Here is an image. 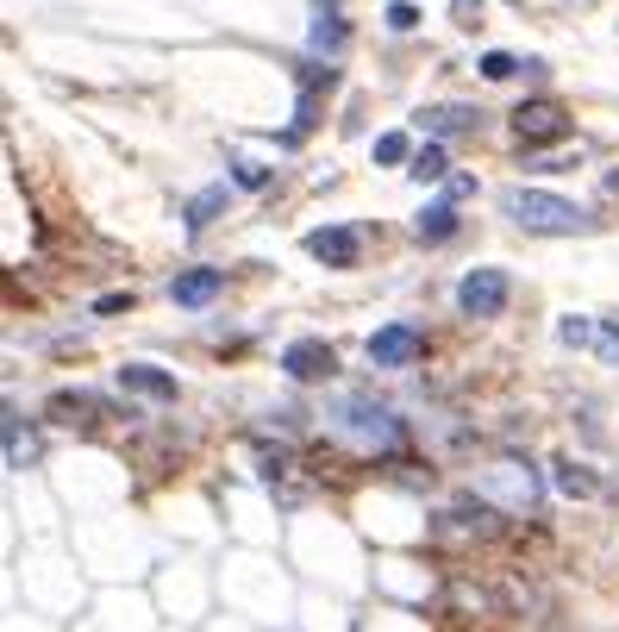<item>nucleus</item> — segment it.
Wrapping results in <instances>:
<instances>
[{
	"label": "nucleus",
	"mask_w": 619,
	"mask_h": 632,
	"mask_svg": "<svg viewBox=\"0 0 619 632\" xmlns=\"http://www.w3.org/2000/svg\"><path fill=\"white\" fill-rule=\"evenodd\" d=\"M413 232H420L425 245H438V238H450V232H457V207H450V201L425 207L420 220H413Z\"/></svg>",
	"instance_id": "15"
},
{
	"label": "nucleus",
	"mask_w": 619,
	"mask_h": 632,
	"mask_svg": "<svg viewBox=\"0 0 619 632\" xmlns=\"http://www.w3.org/2000/svg\"><path fill=\"white\" fill-rule=\"evenodd\" d=\"M500 207L513 213V226L538 232V238H575V232H595V220H589L582 207L564 201V195H545V188H513Z\"/></svg>",
	"instance_id": "2"
},
{
	"label": "nucleus",
	"mask_w": 619,
	"mask_h": 632,
	"mask_svg": "<svg viewBox=\"0 0 619 632\" xmlns=\"http://www.w3.org/2000/svg\"><path fill=\"white\" fill-rule=\"evenodd\" d=\"M445 170H450V157L438 151V145H425V151L413 157V163H407V176H413V182H438Z\"/></svg>",
	"instance_id": "19"
},
{
	"label": "nucleus",
	"mask_w": 619,
	"mask_h": 632,
	"mask_svg": "<svg viewBox=\"0 0 619 632\" xmlns=\"http://www.w3.org/2000/svg\"><path fill=\"white\" fill-rule=\"evenodd\" d=\"M475 495L495 501L500 513H538V470L525 457H495L475 470Z\"/></svg>",
	"instance_id": "3"
},
{
	"label": "nucleus",
	"mask_w": 619,
	"mask_h": 632,
	"mask_svg": "<svg viewBox=\"0 0 619 632\" xmlns=\"http://www.w3.org/2000/svg\"><path fill=\"white\" fill-rule=\"evenodd\" d=\"M95 313H100V320H113V313H132V295H100Z\"/></svg>",
	"instance_id": "26"
},
{
	"label": "nucleus",
	"mask_w": 619,
	"mask_h": 632,
	"mask_svg": "<svg viewBox=\"0 0 619 632\" xmlns=\"http://www.w3.org/2000/svg\"><path fill=\"white\" fill-rule=\"evenodd\" d=\"M570 132V113L557 101H525V107H513V138L520 145H557Z\"/></svg>",
	"instance_id": "5"
},
{
	"label": "nucleus",
	"mask_w": 619,
	"mask_h": 632,
	"mask_svg": "<svg viewBox=\"0 0 619 632\" xmlns=\"http://www.w3.org/2000/svg\"><path fill=\"white\" fill-rule=\"evenodd\" d=\"M513 70H520V57H507V51H488V57H482V76H488V82H507Z\"/></svg>",
	"instance_id": "22"
},
{
	"label": "nucleus",
	"mask_w": 619,
	"mask_h": 632,
	"mask_svg": "<svg viewBox=\"0 0 619 632\" xmlns=\"http://www.w3.org/2000/svg\"><path fill=\"white\" fill-rule=\"evenodd\" d=\"M388 26L413 32V26H420V7H413V0H388Z\"/></svg>",
	"instance_id": "23"
},
{
	"label": "nucleus",
	"mask_w": 619,
	"mask_h": 632,
	"mask_svg": "<svg viewBox=\"0 0 619 632\" xmlns=\"http://www.w3.org/2000/svg\"><path fill=\"white\" fill-rule=\"evenodd\" d=\"M220 288H225L220 270H182V276L170 282V301H175V307H207L213 295H220Z\"/></svg>",
	"instance_id": "9"
},
{
	"label": "nucleus",
	"mask_w": 619,
	"mask_h": 632,
	"mask_svg": "<svg viewBox=\"0 0 619 632\" xmlns=\"http://www.w3.org/2000/svg\"><path fill=\"white\" fill-rule=\"evenodd\" d=\"M120 382L132 388V395H150V401H175V376H163V370H150V363H125Z\"/></svg>",
	"instance_id": "12"
},
{
	"label": "nucleus",
	"mask_w": 619,
	"mask_h": 632,
	"mask_svg": "<svg viewBox=\"0 0 619 632\" xmlns=\"http://www.w3.org/2000/svg\"><path fill=\"white\" fill-rule=\"evenodd\" d=\"M370 363L375 370H407V363H420V332L413 326H375L370 332Z\"/></svg>",
	"instance_id": "6"
},
{
	"label": "nucleus",
	"mask_w": 619,
	"mask_h": 632,
	"mask_svg": "<svg viewBox=\"0 0 619 632\" xmlns=\"http://www.w3.org/2000/svg\"><path fill=\"white\" fill-rule=\"evenodd\" d=\"M238 182H245V188H263L270 170H263V163H250V157H238Z\"/></svg>",
	"instance_id": "25"
},
{
	"label": "nucleus",
	"mask_w": 619,
	"mask_h": 632,
	"mask_svg": "<svg viewBox=\"0 0 619 632\" xmlns=\"http://www.w3.org/2000/svg\"><path fill=\"white\" fill-rule=\"evenodd\" d=\"M307 251L320 257V263H332V270H350V263L363 257V232L357 226H320V232H307Z\"/></svg>",
	"instance_id": "8"
},
{
	"label": "nucleus",
	"mask_w": 619,
	"mask_h": 632,
	"mask_svg": "<svg viewBox=\"0 0 619 632\" xmlns=\"http://www.w3.org/2000/svg\"><path fill=\"white\" fill-rule=\"evenodd\" d=\"M488 507H495V501H482V495H475V501H457V507H445L438 526H445V532H470V538H488V532H495V513H488Z\"/></svg>",
	"instance_id": "10"
},
{
	"label": "nucleus",
	"mask_w": 619,
	"mask_h": 632,
	"mask_svg": "<svg viewBox=\"0 0 619 632\" xmlns=\"http://www.w3.org/2000/svg\"><path fill=\"white\" fill-rule=\"evenodd\" d=\"M345 45V20L332 13V7H320V20H313V51H338Z\"/></svg>",
	"instance_id": "18"
},
{
	"label": "nucleus",
	"mask_w": 619,
	"mask_h": 632,
	"mask_svg": "<svg viewBox=\"0 0 619 632\" xmlns=\"http://www.w3.org/2000/svg\"><path fill=\"white\" fill-rule=\"evenodd\" d=\"M420 126L425 132H475L482 126V113H475V107H425Z\"/></svg>",
	"instance_id": "13"
},
{
	"label": "nucleus",
	"mask_w": 619,
	"mask_h": 632,
	"mask_svg": "<svg viewBox=\"0 0 619 632\" xmlns=\"http://www.w3.org/2000/svg\"><path fill=\"white\" fill-rule=\"evenodd\" d=\"M595 357H601V363H619V320L595 326Z\"/></svg>",
	"instance_id": "20"
},
{
	"label": "nucleus",
	"mask_w": 619,
	"mask_h": 632,
	"mask_svg": "<svg viewBox=\"0 0 619 632\" xmlns=\"http://www.w3.org/2000/svg\"><path fill=\"white\" fill-rule=\"evenodd\" d=\"M95 413H100L95 395H57L50 401V420H63V426H95Z\"/></svg>",
	"instance_id": "14"
},
{
	"label": "nucleus",
	"mask_w": 619,
	"mask_h": 632,
	"mask_svg": "<svg viewBox=\"0 0 619 632\" xmlns=\"http://www.w3.org/2000/svg\"><path fill=\"white\" fill-rule=\"evenodd\" d=\"M220 207H225V188H200L195 201H188V232H207Z\"/></svg>",
	"instance_id": "17"
},
{
	"label": "nucleus",
	"mask_w": 619,
	"mask_h": 632,
	"mask_svg": "<svg viewBox=\"0 0 619 632\" xmlns=\"http://www.w3.org/2000/svg\"><path fill=\"white\" fill-rule=\"evenodd\" d=\"M507 295H513V282L500 276V270H470V276L457 282V307H463L470 320H488V313H500V307H507Z\"/></svg>",
	"instance_id": "4"
},
{
	"label": "nucleus",
	"mask_w": 619,
	"mask_h": 632,
	"mask_svg": "<svg viewBox=\"0 0 619 632\" xmlns=\"http://www.w3.org/2000/svg\"><path fill=\"white\" fill-rule=\"evenodd\" d=\"M332 370H338V357H332L325 338H295L282 351V376H295V382H325Z\"/></svg>",
	"instance_id": "7"
},
{
	"label": "nucleus",
	"mask_w": 619,
	"mask_h": 632,
	"mask_svg": "<svg viewBox=\"0 0 619 632\" xmlns=\"http://www.w3.org/2000/svg\"><path fill=\"white\" fill-rule=\"evenodd\" d=\"M407 157V132H382L375 138V163H400Z\"/></svg>",
	"instance_id": "21"
},
{
	"label": "nucleus",
	"mask_w": 619,
	"mask_h": 632,
	"mask_svg": "<svg viewBox=\"0 0 619 632\" xmlns=\"http://www.w3.org/2000/svg\"><path fill=\"white\" fill-rule=\"evenodd\" d=\"M550 470H557V488H564V495H582V501H589V495L601 488V482H595V470H582L575 457H557Z\"/></svg>",
	"instance_id": "16"
},
{
	"label": "nucleus",
	"mask_w": 619,
	"mask_h": 632,
	"mask_svg": "<svg viewBox=\"0 0 619 632\" xmlns=\"http://www.w3.org/2000/svg\"><path fill=\"white\" fill-rule=\"evenodd\" d=\"M0 432H7V463H13V470H32V463H38V432L25 426V420L13 413V407H7Z\"/></svg>",
	"instance_id": "11"
},
{
	"label": "nucleus",
	"mask_w": 619,
	"mask_h": 632,
	"mask_svg": "<svg viewBox=\"0 0 619 632\" xmlns=\"http://www.w3.org/2000/svg\"><path fill=\"white\" fill-rule=\"evenodd\" d=\"M557 338H564V345H595V326H589V320H564Z\"/></svg>",
	"instance_id": "24"
},
{
	"label": "nucleus",
	"mask_w": 619,
	"mask_h": 632,
	"mask_svg": "<svg viewBox=\"0 0 619 632\" xmlns=\"http://www.w3.org/2000/svg\"><path fill=\"white\" fill-rule=\"evenodd\" d=\"M325 432L350 445L357 457H395L400 451V420L388 401H375L370 388H345L338 401L325 407Z\"/></svg>",
	"instance_id": "1"
}]
</instances>
